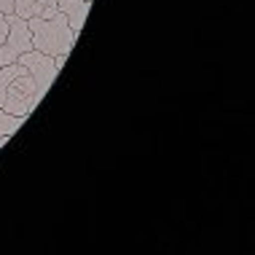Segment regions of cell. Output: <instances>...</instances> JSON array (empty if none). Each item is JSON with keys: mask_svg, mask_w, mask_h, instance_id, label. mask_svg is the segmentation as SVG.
<instances>
[{"mask_svg": "<svg viewBox=\"0 0 255 255\" xmlns=\"http://www.w3.org/2000/svg\"><path fill=\"white\" fill-rule=\"evenodd\" d=\"M24 121L27 119H22V116H11L5 110H0V140H8L13 132H19Z\"/></svg>", "mask_w": 255, "mask_h": 255, "instance_id": "obj_5", "label": "cell"}, {"mask_svg": "<svg viewBox=\"0 0 255 255\" xmlns=\"http://www.w3.org/2000/svg\"><path fill=\"white\" fill-rule=\"evenodd\" d=\"M11 30V13H0V43H5Z\"/></svg>", "mask_w": 255, "mask_h": 255, "instance_id": "obj_6", "label": "cell"}, {"mask_svg": "<svg viewBox=\"0 0 255 255\" xmlns=\"http://www.w3.org/2000/svg\"><path fill=\"white\" fill-rule=\"evenodd\" d=\"M13 11V0H0V13H11Z\"/></svg>", "mask_w": 255, "mask_h": 255, "instance_id": "obj_7", "label": "cell"}, {"mask_svg": "<svg viewBox=\"0 0 255 255\" xmlns=\"http://www.w3.org/2000/svg\"><path fill=\"white\" fill-rule=\"evenodd\" d=\"M27 30H30V40L32 49L40 54H49V57H59V54H67L70 57L75 40H78V32L70 27L65 13H54L51 19H27Z\"/></svg>", "mask_w": 255, "mask_h": 255, "instance_id": "obj_2", "label": "cell"}, {"mask_svg": "<svg viewBox=\"0 0 255 255\" xmlns=\"http://www.w3.org/2000/svg\"><path fill=\"white\" fill-rule=\"evenodd\" d=\"M13 16L19 19H51L54 13H59V3L57 0H13Z\"/></svg>", "mask_w": 255, "mask_h": 255, "instance_id": "obj_4", "label": "cell"}, {"mask_svg": "<svg viewBox=\"0 0 255 255\" xmlns=\"http://www.w3.org/2000/svg\"><path fill=\"white\" fill-rule=\"evenodd\" d=\"M32 49V40H30V30H27V22L11 13V30L5 43H0V67L11 65L22 57L24 51Z\"/></svg>", "mask_w": 255, "mask_h": 255, "instance_id": "obj_3", "label": "cell"}, {"mask_svg": "<svg viewBox=\"0 0 255 255\" xmlns=\"http://www.w3.org/2000/svg\"><path fill=\"white\" fill-rule=\"evenodd\" d=\"M57 73L59 70L54 65V57L35 49L24 51L16 62L0 67V110L27 119L46 97Z\"/></svg>", "mask_w": 255, "mask_h": 255, "instance_id": "obj_1", "label": "cell"}, {"mask_svg": "<svg viewBox=\"0 0 255 255\" xmlns=\"http://www.w3.org/2000/svg\"><path fill=\"white\" fill-rule=\"evenodd\" d=\"M5 142H8V140H0V148H3V145H5Z\"/></svg>", "mask_w": 255, "mask_h": 255, "instance_id": "obj_8", "label": "cell"}, {"mask_svg": "<svg viewBox=\"0 0 255 255\" xmlns=\"http://www.w3.org/2000/svg\"><path fill=\"white\" fill-rule=\"evenodd\" d=\"M86 3H92V0H86Z\"/></svg>", "mask_w": 255, "mask_h": 255, "instance_id": "obj_9", "label": "cell"}]
</instances>
